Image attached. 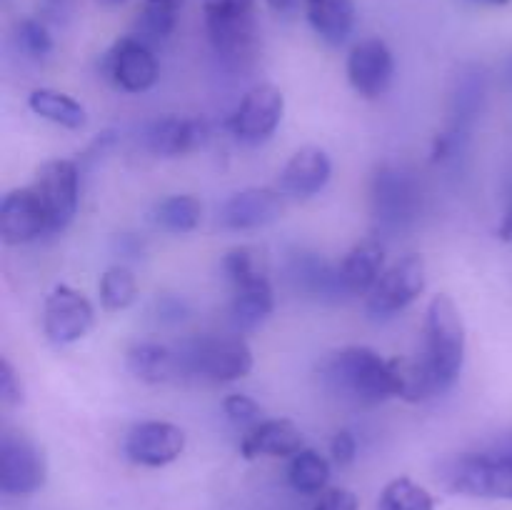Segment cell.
<instances>
[{"label": "cell", "mask_w": 512, "mask_h": 510, "mask_svg": "<svg viewBox=\"0 0 512 510\" xmlns=\"http://www.w3.org/2000/svg\"><path fill=\"white\" fill-rule=\"evenodd\" d=\"M360 500L348 488H325L313 510H358Z\"/></svg>", "instance_id": "37"}, {"label": "cell", "mask_w": 512, "mask_h": 510, "mask_svg": "<svg viewBox=\"0 0 512 510\" xmlns=\"http://www.w3.org/2000/svg\"><path fill=\"white\" fill-rule=\"evenodd\" d=\"M333 178V163L328 153L315 145H305L285 163L280 173V193L293 200H310L323 193Z\"/></svg>", "instance_id": "17"}, {"label": "cell", "mask_w": 512, "mask_h": 510, "mask_svg": "<svg viewBox=\"0 0 512 510\" xmlns=\"http://www.w3.org/2000/svg\"><path fill=\"white\" fill-rule=\"evenodd\" d=\"M498 238L505 240V243H512V208L508 210V215L503 218V223H500Z\"/></svg>", "instance_id": "42"}, {"label": "cell", "mask_w": 512, "mask_h": 510, "mask_svg": "<svg viewBox=\"0 0 512 510\" xmlns=\"http://www.w3.org/2000/svg\"><path fill=\"white\" fill-rule=\"evenodd\" d=\"M305 448L303 433L293 420L275 418L253 425L240 440V455L255 458H293Z\"/></svg>", "instance_id": "19"}, {"label": "cell", "mask_w": 512, "mask_h": 510, "mask_svg": "<svg viewBox=\"0 0 512 510\" xmlns=\"http://www.w3.org/2000/svg\"><path fill=\"white\" fill-rule=\"evenodd\" d=\"M100 293V305H103L108 313H120V310L130 308L138 298V283H135L133 270L125 268V265H113V268L105 270L100 275L98 283Z\"/></svg>", "instance_id": "31"}, {"label": "cell", "mask_w": 512, "mask_h": 510, "mask_svg": "<svg viewBox=\"0 0 512 510\" xmlns=\"http://www.w3.org/2000/svg\"><path fill=\"white\" fill-rule=\"evenodd\" d=\"M285 113V98L280 88L260 83L243 95L235 113L230 115L228 128L240 143L258 145L278 130Z\"/></svg>", "instance_id": "10"}, {"label": "cell", "mask_w": 512, "mask_h": 510, "mask_svg": "<svg viewBox=\"0 0 512 510\" xmlns=\"http://www.w3.org/2000/svg\"><path fill=\"white\" fill-rule=\"evenodd\" d=\"M43 233H50V218L33 185L5 193L3 203H0V238H3V243L25 245L33 243Z\"/></svg>", "instance_id": "14"}, {"label": "cell", "mask_w": 512, "mask_h": 510, "mask_svg": "<svg viewBox=\"0 0 512 510\" xmlns=\"http://www.w3.org/2000/svg\"><path fill=\"white\" fill-rule=\"evenodd\" d=\"M288 278L295 290L313 295V298L338 300L343 295H350L340 278V268H333L328 260L315 253H295L288 263Z\"/></svg>", "instance_id": "20"}, {"label": "cell", "mask_w": 512, "mask_h": 510, "mask_svg": "<svg viewBox=\"0 0 512 510\" xmlns=\"http://www.w3.org/2000/svg\"><path fill=\"white\" fill-rule=\"evenodd\" d=\"M145 3H155V5H165V8L183 10V3H185V0H145Z\"/></svg>", "instance_id": "44"}, {"label": "cell", "mask_w": 512, "mask_h": 510, "mask_svg": "<svg viewBox=\"0 0 512 510\" xmlns=\"http://www.w3.org/2000/svg\"><path fill=\"white\" fill-rule=\"evenodd\" d=\"M330 455H333V460L340 468L353 463L355 455H358V440H355V435L350 430H338L333 443H330Z\"/></svg>", "instance_id": "40"}, {"label": "cell", "mask_w": 512, "mask_h": 510, "mask_svg": "<svg viewBox=\"0 0 512 510\" xmlns=\"http://www.w3.org/2000/svg\"><path fill=\"white\" fill-rule=\"evenodd\" d=\"M65 3H68V0H45V8H48L50 13H58V10H63Z\"/></svg>", "instance_id": "45"}, {"label": "cell", "mask_w": 512, "mask_h": 510, "mask_svg": "<svg viewBox=\"0 0 512 510\" xmlns=\"http://www.w3.org/2000/svg\"><path fill=\"white\" fill-rule=\"evenodd\" d=\"M223 273L235 290L243 288V285L265 280L268 278L265 253L260 248H255V245H240V248L228 250L223 258Z\"/></svg>", "instance_id": "28"}, {"label": "cell", "mask_w": 512, "mask_h": 510, "mask_svg": "<svg viewBox=\"0 0 512 510\" xmlns=\"http://www.w3.org/2000/svg\"><path fill=\"white\" fill-rule=\"evenodd\" d=\"M330 463L313 448H303L298 455L290 458L288 483L300 495H320L328 488Z\"/></svg>", "instance_id": "27"}, {"label": "cell", "mask_w": 512, "mask_h": 510, "mask_svg": "<svg viewBox=\"0 0 512 510\" xmlns=\"http://www.w3.org/2000/svg\"><path fill=\"white\" fill-rule=\"evenodd\" d=\"M480 3H490V5H508L510 0H480Z\"/></svg>", "instance_id": "46"}, {"label": "cell", "mask_w": 512, "mask_h": 510, "mask_svg": "<svg viewBox=\"0 0 512 510\" xmlns=\"http://www.w3.org/2000/svg\"><path fill=\"white\" fill-rule=\"evenodd\" d=\"M178 13L180 10L165 8V5L143 3L138 18H135V38H140L148 45L160 43V40H165L175 30Z\"/></svg>", "instance_id": "33"}, {"label": "cell", "mask_w": 512, "mask_h": 510, "mask_svg": "<svg viewBox=\"0 0 512 510\" xmlns=\"http://www.w3.org/2000/svg\"><path fill=\"white\" fill-rule=\"evenodd\" d=\"M0 398H3L5 405L23 403V385H20V378L15 375L8 358L0 360Z\"/></svg>", "instance_id": "39"}, {"label": "cell", "mask_w": 512, "mask_h": 510, "mask_svg": "<svg viewBox=\"0 0 512 510\" xmlns=\"http://www.w3.org/2000/svg\"><path fill=\"white\" fill-rule=\"evenodd\" d=\"M115 248H118L120 255H125V258H138V255L143 253V243L130 233L118 235V238H115Z\"/></svg>", "instance_id": "41"}, {"label": "cell", "mask_w": 512, "mask_h": 510, "mask_svg": "<svg viewBox=\"0 0 512 510\" xmlns=\"http://www.w3.org/2000/svg\"><path fill=\"white\" fill-rule=\"evenodd\" d=\"M48 480L43 450L23 430L5 428L0 435V490L13 498L38 493Z\"/></svg>", "instance_id": "6"}, {"label": "cell", "mask_w": 512, "mask_h": 510, "mask_svg": "<svg viewBox=\"0 0 512 510\" xmlns=\"http://www.w3.org/2000/svg\"><path fill=\"white\" fill-rule=\"evenodd\" d=\"M125 360H128L130 373L150 385L168 383L178 373V355H175V350H170L163 343H155V340H140V343L130 345Z\"/></svg>", "instance_id": "24"}, {"label": "cell", "mask_w": 512, "mask_h": 510, "mask_svg": "<svg viewBox=\"0 0 512 510\" xmlns=\"http://www.w3.org/2000/svg\"><path fill=\"white\" fill-rule=\"evenodd\" d=\"M15 45L20 53L33 60H43L53 50V35L45 28L43 20L23 18L15 23Z\"/></svg>", "instance_id": "34"}, {"label": "cell", "mask_w": 512, "mask_h": 510, "mask_svg": "<svg viewBox=\"0 0 512 510\" xmlns=\"http://www.w3.org/2000/svg\"><path fill=\"white\" fill-rule=\"evenodd\" d=\"M373 215L378 228L405 230L420 213V190L418 180L408 170L398 165H380L378 173L373 175Z\"/></svg>", "instance_id": "5"}, {"label": "cell", "mask_w": 512, "mask_h": 510, "mask_svg": "<svg viewBox=\"0 0 512 510\" xmlns=\"http://www.w3.org/2000/svg\"><path fill=\"white\" fill-rule=\"evenodd\" d=\"M205 123L180 115H163L145 128V148L158 158H178L198 150L205 143Z\"/></svg>", "instance_id": "18"}, {"label": "cell", "mask_w": 512, "mask_h": 510, "mask_svg": "<svg viewBox=\"0 0 512 510\" xmlns=\"http://www.w3.org/2000/svg\"><path fill=\"white\" fill-rule=\"evenodd\" d=\"M205 28L215 53L230 65H245L258 50L255 0H203Z\"/></svg>", "instance_id": "4"}, {"label": "cell", "mask_w": 512, "mask_h": 510, "mask_svg": "<svg viewBox=\"0 0 512 510\" xmlns=\"http://www.w3.org/2000/svg\"><path fill=\"white\" fill-rule=\"evenodd\" d=\"M485 103V75L480 70H468L458 78L453 93V125L455 128L468 130L480 115Z\"/></svg>", "instance_id": "30"}, {"label": "cell", "mask_w": 512, "mask_h": 510, "mask_svg": "<svg viewBox=\"0 0 512 510\" xmlns=\"http://www.w3.org/2000/svg\"><path fill=\"white\" fill-rule=\"evenodd\" d=\"M178 373L200 375L213 383H235L253 370L255 358L240 335H205L185 340L178 348Z\"/></svg>", "instance_id": "3"}, {"label": "cell", "mask_w": 512, "mask_h": 510, "mask_svg": "<svg viewBox=\"0 0 512 510\" xmlns=\"http://www.w3.org/2000/svg\"><path fill=\"white\" fill-rule=\"evenodd\" d=\"M390 363H393L395 380H398V398L408 400V403H420V400H428L440 393L425 360L393 358Z\"/></svg>", "instance_id": "29"}, {"label": "cell", "mask_w": 512, "mask_h": 510, "mask_svg": "<svg viewBox=\"0 0 512 510\" xmlns=\"http://www.w3.org/2000/svg\"><path fill=\"white\" fill-rule=\"evenodd\" d=\"M395 75V58L388 43L380 38H365L350 50L348 55V80L355 93L375 100L388 93Z\"/></svg>", "instance_id": "15"}, {"label": "cell", "mask_w": 512, "mask_h": 510, "mask_svg": "<svg viewBox=\"0 0 512 510\" xmlns=\"http://www.w3.org/2000/svg\"><path fill=\"white\" fill-rule=\"evenodd\" d=\"M285 195L273 188H245L225 200L220 220L228 230H258L283 215Z\"/></svg>", "instance_id": "16"}, {"label": "cell", "mask_w": 512, "mask_h": 510, "mask_svg": "<svg viewBox=\"0 0 512 510\" xmlns=\"http://www.w3.org/2000/svg\"><path fill=\"white\" fill-rule=\"evenodd\" d=\"M150 220L155 228L165 230V233H193L203 220V203L195 195H168L153 205Z\"/></svg>", "instance_id": "26"}, {"label": "cell", "mask_w": 512, "mask_h": 510, "mask_svg": "<svg viewBox=\"0 0 512 510\" xmlns=\"http://www.w3.org/2000/svg\"><path fill=\"white\" fill-rule=\"evenodd\" d=\"M378 510H435V498L410 478H395L383 488Z\"/></svg>", "instance_id": "32"}, {"label": "cell", "mask_w": 512, "mask_h": 510, "mask_svg": "<svg viewBox=\"0 0 512 510\" xmlns=\"http://www.w3.org/2000/svg\"><path fill=\"white\" fill-rule=\"evenodd\" d=\"M33 190L43 200L50 218V233H63L73 223L80 203V170L75 160H48L35 173Z\"/></svg>", "instance_id": "7"}, {"label": "cell", "mask_w": 512, "mask_h": 510, "mask_svg": "<svg viewBox=\"0 0 512 510\" xmlns=\"http://www.w3.org/2000/svg\"><path fill=\"white\" fill-rule=\"evenodd\" d=\"M95 308L80 290L58 283L43 305V333L53 345H73L90 333Z\"/></svg>", "instance_id": "9"}, {"label": "cell", "mask_w": 512, "mask_h": 510, "mask_svg": "<svg viewBox=\"0 0 512 510\" xmlns=\"http://www.w3.org/2000/svg\"><path fill=\"white\" fill-rule=\"evenodd\" d=\"M223 410H225V415H228L230 423L243 425V428H248V430L253 428V425L263 423V420H260L263 408H260V405L255 403L250 395H243V393L228 395V398L223 400Z\"/></svg>", "instance_id": "35"}, {"label": "cell", "mask_w": 512, "mask_h": 510, "mask_svg": "<svg viewBox=\"0 0 512 510\" xmlns=\"http://www.w3.org/2000/svg\"><path fill=\"white\" fill-rule=\"evenodd\" d=\"M305 15L315 33L330 45H343L355 28L353 0H305Z\"/></svg>", "instance_id": "22"}, {"label": "cell", "mask_w": 512, "mask_h": 510, "mask_svg": "<svg viewBox=\"0 0 512 510\" xmlns=\"http://www.w3.org/2000/svg\"><path fill=\"white\" fill-rule=\"evenodd\" d=\"M340 268L345 288L350 295H370V290L378 285V280L385 273V250L380 240L368 238L360 240L358 245L345 253Z\"/></svg>", "instance_id": "21"}, {"label": "cell", "mask_w": 512, "mask_h": 510, "mask_svg": "<svg viewBox=\"0 0 512 510\" xmlns=\"http://www.w3.org/2000/svg\"><path fill=\"white\" fill-rule=\"evenodd\" d=\"M330 383L355 403L378 405L398 398V380L390 360H383L373 348L350 345L328 360Z\"/></svg>", "instance_id": "1"}, {"label": "cell", "mask_w": 512, "mask_h": 510, "mask_svg": "<svg viewBox=\"0 0 512 510\" xmlns=\"http://www.w3.org/2000/svg\"><path fill=\"white\" fill-rule=\"evenodd\" d=\"M425 365L438 390L458 380L465 363V325L450 295H435L425 313Z\"/></svg>", "instance_id": "2"}, {"label": "cell", "mask_w": 512, "mask_h": 510, "mask_svg": "<svg viewBox=\"0 0 512 510\" xmlns=\"http://www.w3.org/2000/svg\"><path fill=\"white\" fill-rule=\"evenodd\" d=\"M105 80L125 93H148L158 83V58L150 50L148 43H143L135 35H125L113 43V48L103 55L100 63Z\"/></svg>", "instance_id": "8"}, {"label": "cell", "mask_w": 512, "mask_h": 510, "mask_svg": "<svg viewBox=\"0 0 512 510\" xmlns=\"http://www.w3.org/2000/svg\"><path fill=\"white\" fill-rule=\"evenodd\" d=\"M293 3L295 0H268V5L275 10V13H285V10H288Z\"/></svg>", "instance_id": "43"}, {"label": "cell", "mask_w": 512, "mask_h": 510, "mask_svg": "<svg viewBox=\"0 0 512 510\" xmlns=\"http://www.w3.org/2000/svg\"><path fill=\"white\" fill-rule=\"evenodd\" d=\"M188 313V303H185L183 298H178V295H160V298L155 300V315H158L160 323L165 325L183 323V320L188 318Z\"/></svg>", "instance_id": "38"}, {"label": "cell", "mask_w": 512, "mask_h": 510, "mask_svg": "<svg viewBox=\"0 0 512 510\" xmlns=\"http://www.w3.org/2000/svg\"><path fill=\"white\" fill-rule=\"evenodd\" d=\"M185 450V433L168 420H143L128 430L123 455L143 468H163L175 463Z\"/></svg>", "instance_id": "13"}, {"label": "cell", "mask_w": 512, "mask_h": 510, "mask_svg": "<svg viewBox=\"0 0 512 510\" xmlns=\"http://www.w3.org/2000/svg\"><path fill=\"white\" fill-rule=\"evenodd\" d=\"M425 260L423 255L410 253L388 268L368 295V313L375 318H390L408 308L425 290Z\"/></svg>", "instance_id": "11"}, {"label": "cell", "mask_w": 512, "mask_h": 510, "mask_svg": "<svg viewBox=\"0 0 512 510\" xmlns=\"http://www.w3.org/2000/svg\"><path fill=\"white\" fill-rule=\"evenodd\" d=\"M275 310V293L270 278L258 280V283L243 285L235 290L233 305H230V323L238 333L260 328Z\"/></svg>", "instance_id": "23"}, {"label": "cell", "mask_w": 512, "mask_h": 510, "mask_svg": "<svg viewBox=\"0 0 512 510\" xmlns=\"http://www.w3.org/2000/svg\"><path fill=\"white\" fill-rule=\"evenodd\" d=\"M28 108L43 120H48V123L60 125V128L80 130L88 123L83 105L75 98H70V95L53 88H35L28 95Z\"/></svg>", "instance_id": "25"}, {"label": "cell", "mask_w": 512, "mask_h": 510, "mask_svg": "<svg viewBox=\"0 0 512 510\" xmlns=\"http://www.w3.org/2000/svg\"><path fill=\"white\" fill-rule=\"evenodd\" d=\"M465 140H468V130L455 128V125L448 133L438 135L433 148V163H448V160L458 158L465 148Z\"/></svg>", "instance_id": "36"}, {"label": "cell", "mask_w": 512, "mask_h": 510, "mask_svg": "<svg viewBox=\"0 0 512 510\" xmlns=\"http://www.w3.org/2000/svg\"><path fill=\"white\" fill-rule=\"evenodd\" d=\"M113 3H118V0H113Z\"/></svg>", "instance_id": "48"}, {"label": "cell", "mask_w": 512, "mask_h": 510, "mask_svg": "<svg viewBox=\"0 0 512 510\" xmlns=\"http://www.w3.org/2000/svg\"><path fill=\"white\" fill-rule=\"evenodd\" d=\"M508 80L512 83V60L508 63Z\"/></svg>", "instance_id": "47"}, {"label": "cell", "mask_w": 512, "mask_h": 510, "mask_svg": "<svg viewBox=\"0 0 512 510\" xmlns=\"http://www.w3.org/2000/svg\"><path fill=\"white\" fill-rule=\"evenodd\" d=\"M450 490L470 498L512 500V455H465L450 473Z\"/></svg>", "instance_id": "12"}]
</instances>
